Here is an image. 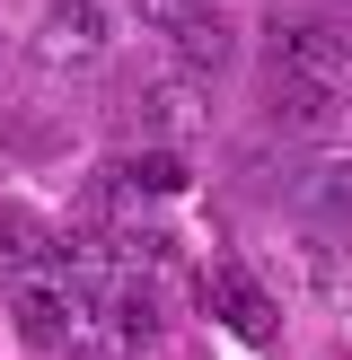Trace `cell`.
<instances>
[{"label": "cell", "mask_w": 352, "mask_h": 360, "mask_svg": "<svg viewBox=\"0 0 352 360\" xmlns=\"http://www.w3.org/2000/svg\"><path fill=\"white\" fill-rule=\"evenodd\" d=\"M264 123H282V132H299V141H326V132H344V88L273 70V79H264Z\"/></svg>", "instance_id": "8992f818"}, {"label": "cell", "mask_w": 352, "mask_h": 360, "mask_svg": "<svg viewBox=\"0 0 352 360\" xmlns=\"http://www.w3.org/2000/svg\"><path fill=\"white\" fill-rule=\"evenodd\" d=\"M123 185H132V193H185V167H176L168 150H150V158H132V167H123Z\"/></svg>", "instance_id": "8fae6325"}, {"label": "cell", "mask_w": 352, "mask_h": 360, "mask_svg": "<svg viewBox=\"0 0 352 360\" xmlns=\"http://www.w3.org/2000/svg\"><path fill=\"white\" fill-rule=\"evenodd\" d=\"M264 62L291 70V79H334L344 88V62H352V35L334 18H264Z\"/></svg>", "instance_id": "3957f363"}, {"label": "cell", "mask_w": 352, "mask_h": 360, "mask_svg": "<svg viewBox=\"0 0 352 360\" xmlns=\"http://www.w3.org/2000/svg\"><path fill=\"white\" fill-rule=\"evenodd\" d=\"M88 316H97V343L115 352V360H141V352H158V334H168V316H158V290L150 281H132V273H115L97 299H88Z\"/></svg>", "instance_id": "277c9868"}, {"label": "cell", "mask_w": 352, "mask_h": 360, "mask_svg": "<svg viewBox=\"0 0 352 360\" xmlns=\"http://www.w3.org/2000/svg\"><path fill=\"white\" fill-rule=\"evenodd\" d=\"M299 273L317 281V299H352V273H344V255L326 238H299Z\"/></svg>", "instance_id": "30bf717a"}, {"label": "cell", "mask_w": 352, "mask_h": 360, "mask_svg": "<svg viewBox=\"0 0 352 360\" xmlns=\"http://www.w3.org/2000/svg\"><path fill=\"white\" fill-rule=\"evenodd\" d=\"M229 53H238V35H229V18H220V9H203L185 35H176V70H185V79H220Z\"/></svg>", "instance_id": "ba28073f"}, {"label": "cell", "mask_w": 352, "mask_h": 360, "mask_svg": "<svg viewBox=\"0 0 352 360\" xmlns=\"http://www.w3.org/2000/svg\"><path fill=\"white\" fill-rule=\"evenodd\" d=\"M132 9H141V27H158V35L176 44V35H185L194 18H203V0H132Z\"/></svg>", "instance_id": "7c38bea8"}, {"label": "cell", "mask_w": 352, "mask_h": 360, "mask_svg": "<svg viewBox=\"0 0 352 360\" xmlns=\"http://www.w3.org/2000/svg\"><path fill=\"white\" fill-rule=\"evenodd\" d=\"M106 53H115V18H106L97 0H53V9L35 18V62H44L53 79L106 70Z\"/></svg>", "instance_id": "7a4b0ae2"}, {"label": "cell", "mask_w": 352, "mask_h": 360, "mask_svg": "<svg viewBox=\"0 0 352 360\" xmlns=\"http://www.w3.org/2000/svg\"><path fill=\"white\" fill-rule=\"evenodd\" d=\"M317 211H326V220H352V167L317 176Z\"/></svg>", "instance_id": "4fadbf2b"}, {"label": "cell", "mask_w": 352, "mask_h": 360, "mask_svg": "<svg viewBox=\"0 0 352 360\" xmlns=\"http://www.w3.org/2000/svg\"><path fill=\"white\" fill-rule=\"evenodd\" d=\"M132 123L158 141V150H185V141L211 132V97H203V79H185V70H158V79H141Z\"/></svg>", "instance_id": "5b68a950"}, {"label": "cell", "mask_w": 352, "mask_h": 360, "mask_svg": "<svg viewBox=\"0 0 352 360\" xmlns=\"http://www.w3.org/2000/svg\"><path fill=\"white\" fill-rule=\"evenodd\" d=\"M203 308L220 316L238 343H273V334H282V308H273L246 273H211V281H203Z\"/></svg>", "instance_id": "52a82bcc"}, {"label": "cell", "mask_w": 352, "mask_h": 360, "mask_svg": "<svg viewBox=\"0 0 352 360\" xmlns=\"http://www.w3.org/2000/svg\"><path fill=\"white\" fill-rule=\"evenodd\" d=\"M344 88H352V62H344Z\"/></svg>", "instance_id": "5bb4252c"}, {"label": "cell", "mask_w": 352, "mask_h": 360, "mask_svg": "<svg viewBox=\"0 0 352 360\" xmlns=\"http://www.w3.org/2000/svg\"><path fill=\"white\" fill-rule=\"evenodd\" d=\"M35 264H53V238H44V220H35V211H0V273H35Z\"/></svg>", "instance_id": "9c48e42d"}, {"label": "cell", "mask_w": 352, "mask_h": 360, "mask_svg": "<svg viewBox=\"0 0 352 360\" xmlns=\"http://www.w3.org/2000/svg\"><path fill=\"white\" fill-rule=\"evenodd\" d=\"M88 281H70L62 264H35V273H18L9 281V316H18V334H27L35 352H70V343H88L97 334V316H88Z\"/></svg>", "instance_id": "6da1fadb"}]
</instances>
